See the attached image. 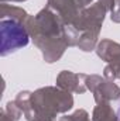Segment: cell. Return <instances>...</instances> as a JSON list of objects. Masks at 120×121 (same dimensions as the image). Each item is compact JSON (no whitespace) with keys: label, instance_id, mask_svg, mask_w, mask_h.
Masks as SVG:
<instances>
[{"label":"cell","instance_id":"8992f818","mask_svg":"<svg viewBox=\"0 0 120 121\" xmlns=\"http://www.w3.org/2000/svg\"><path fill=\"white\" fill-rule=\"evenodd\" d=\"M85 79H86L85 73H74L71 70H62L57 76V86L69 93L82 94L88 90Z\"/></svg>","mask_w":120,"mask_h":121},{"label":"cell","instance_id":"9a60e30c","mask_svg":"<svg viewBox=\"0 0 120 121\" xmlns=\"http://www.w3.org/2000/svg\"><path fill=\"white\" fill-rule=\"evenodd\" d=\"M74 3H75V6L78 7V9H81V10H83V9H86L88 6H89L90 3L93 1V0H72Z\"/></svg>","mask_w":120,"mask_h":121},{"label":"cell","instance_id":"30bf717a","mask_svg":"<svg viewBox=\"0 0 120 121\" xmlns=\"http://www.w3.org/2000/svg\"><path fill=\"white\" fill-rule=\"evenodd\" d=\"M14 101L17 103V106L21 108L23 114H24V118L27 121H35V116H34V111H32V106H31V91L28 90H23L20 91Z\"/></svg>","mask_w":120,"mask_h":121},{"label":"cell","instance_id":"e0dca14e","mask_svg":"<svg viewBox=\"0 0 120 121\" xmlns=\"http://www.w3.org/2000/svg\"><path fill=\"white\" fill-rule=\"evenodd\" d=\"M60 121H74V118H72V116H64L60 118Z\"/></svg>","mask_w":120,"mask_h":121},{"label":"cell","instance_id":"277c9868","mask_svg":"<svg viewBox=\"0 0 120 121\" xmlns=\"http://www.w3.org/2000/svg\"><path fill=\"white\" fill-rule=\"evenodd\" d=\"M107 10L97 1L95 4H90L86 9H83L79 14V17L74 21L72 28L79 32V35H93L99 38V32L102 28V24L105 21V16H106Z\"/></svg>","mask_w":120,"mask_h":121},{"label":"cell","instance_id":"ba28073f","mask_svg":"<svg viewBox=\"0 0 120 121\" xmlns=\"http://www.w3.org/2000/svg\"><path fill=\"white\" fill-rule=\"evenodd\" d=\"M92 121H119L117 113L112 108L109 101L99 103L92 113Z\"/></svg>","mask_w":120,"mask_h":121},{"label":"cell","instance_id":"7a4b0ae2","mask_svg":"<svg viewBox=\"0 0 120 121\" xmlns=\"http://www.w3.org/2000/svg\"><path fill=\"white\" fill-rule=\"evenodd\" d=\"M31 106L35 121H55L58 114L74 107V97L58 86H47L31 93Z\"/></svg>","mask_w":120,"mask_h":121},{"label":"cell","instance_id":"4fadbf2b","mask_svg":"<svg viewBox=\"0 0 120 121\" xmlns=\"http://www.w3.org/2000/svg\"><path fill=\"white\" fill-rule=\"evenodd\" d=\"M110 18H112L113 23L120 24V0L116 1V7H115V10L110 13Z\"/></svg>","mask_w":120,"mask_h":121},{"label":"cell","instance_id":"2e32d148","mask_svg":"<svg viewBox=\"0 0 120 121\" xmlns=\"http://www.w3.org/2000/svg\"><path fill=\"white\" fill-rule=\"evenodd\" d=\"M0 121H14V120L6 113V110H1L0 111Z\"/></svg>","mask_w":120,"mask_h":121},{"label":"cell","instance_id":"6da1fadb","mask_svg":"<svg viewBox=\"0 0 120 121\" xmlns=\"http://www.w3.org/2000/svg\"><path fill=\"white\" fill-rule=\"evenodd\" d=\"M26 26L34 45L41 51L47 63L61 59L68 45L66 24L52 9L44 7L37 16H28Z\"/></svg>","mask_w":120,"mask_h":121},{"label":"cell","instance_id":"ac0fdd59","mask_svg":"<svg viewBox=\"0 0 120 121\" xmlns=\"http://www.w3.org/2000/svg\"><path fill=\"white\" fill-rule=\"evenodd\" d=\"M7 1H16V3H23V1H27V0H1V3H7Z\"/></svg>","mask_w":120,"mask_h":121},{"label":"cell","instance_id":"8fae6325","mask_svg":"<svg viewBox=\"0 0 120 121\" xmlns=\"http://www.w3.org/2000/svg\"><path fill=\"white\" fill-rule=\"evenodd\" d=\"M6 113L13 118L14 121H17V120H20L21 118V116H23V111H21V108L17 106V103L13 100V101H9L7 104H6Z\"/></svg>","mask_w":120,"mask_h":121},{"label":"cell","instance_id":"5b68a950","mask_svg":"<svg viewBox=\"0 0 120 121\" xmlns=\"http://www.w3.org/2000/svg\"><path fill=\"white\" fill-rule=\"evenodd\" d=\"M88 90L93 93V99L96 104L105 103V101H112V100H119L120 99V87L115 83L110 82L99 75H86L85 79Z\"/></svg>","mask_w":120,"mask_h":121},{"label":"cell","instance_id":"5bb4252c","mask_svg":"<svg viewBox=\"0 0 120 121\" xmlns=\"http://www.w3.org/2000/svg\"><path fill=\"white\" fill-rule=\"evenodd\" d=\"M99 3L107 10V11H113L115 10V7H116V0H99Z\"/></svg>","mask_w":120,"mask_h":121},{"label":"cell","instance_id":"52a82bcc","mask_svg":"<svg viewBox=\"0 0 120 121\" xmlns=\"http://www.w3.org/2000/svg\"><path fill=\"white\" fill-rule=\"evenodd\" d=\"M96 54L109 65L120 66V44L112 39H102L96 47Z\"/></svg>","mask_w":120,"mask_h":121},{"label":"cell","instance_id":"7c38bea8","mask_svg":"<svg viewBox=\"0 0 120 121\" xmlns=\"http://www.w3.org/2000/svg\"><path fill=\"white\" fill-rule=\"evenodd\" d=\"M72 118H74V121H89V114L86 110L79 108L72 114Z\"/></svg>","mask_w":120,"mask_h":121},{"label":"cell","instance_id":"3957f363","mask_svg":"<svg viewBox=\"0 0 120 121\" xmlns=\"http://www.w3.org/2000/svg\"><path fill=\"white\" fill-rule=\"evenodd\" d=\"M30 31L24 21L14 18L0 20V55L7 56L24 48L30 42Z\"/></svg>","mask_w":120,"mask_h":121},{"label":"cell","instance_id":"9c48e42d","mask_svg":"<svg viewBox=\"0 0 120 121\" xmlns=\"http://www.w3.org/2000/svg\"><path fill=\"white\" fill-rule=\"evenodd\" d=\"M28 13L17 6H10L7 3H1L0 4V20L3 18H14V20H20V21H27L28 18Z\"/></svg>","mask_w":120,"mask_h":121}]
</instances>
